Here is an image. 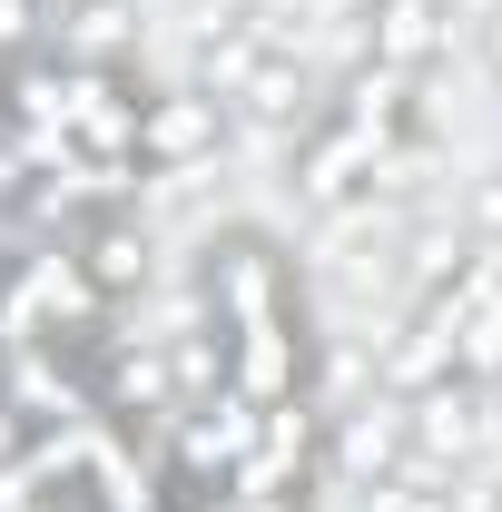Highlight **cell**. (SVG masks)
<instances>
[{"instance_id": "cell-1", "label": "cell", "mask_w": 502, "mask_h": 512, "mask_svg": "<svg viewBox=\"0 0 502 512\" xmlns=\"http://www.w3.org/2000/svg\"><path fill=\"white\" fill-rule=\"evenodd\" d=\"M404 434L443 473H483V463H502V394L473 375H434L424 394H404Z\"/></svg>"}, {"instance_id": "cell-2", "label": "cell", "mask_w": 502, "mask_h": 512, "mask_svg": "<svg viewBox=\"0 0 502 512\" xmlns=\"http://www.w3.org/2000/svg\"><path fill=\"white\" fill-rule=\"evenodd\" d=\"M227 148V109L207 99V89H158V99H138V158L148 168H207Z\"/></svg>"}, {"instance_id": "cell-3", "label": "cell", "mask_w": 502, "mask_h": 512, "mask_svg": "<svg viewBox=\"0 0 502 512\" xmlns=\"http://www.w3.org/2000/svg\"><path fill=\"white\" fill-rule=\"evenodd\" d=\"M315 79L296 50H266V60L237 79V99H227V128H247V138H286V128H306L315 119Z\"/></svg>"}, {"instance_id": "cell-4", "label": "cell", "mask_w": 502, "mask_h": 512, "mask_svg": "<svg viewBox=\"0 0 502 512\" xmlns=\"http://www.w3.org/2000/svg\"><path fill=\"white\" fill-rule=\"evenodd\" d=\"M404 453H414V434H404V394L375 384V394H355V404L335 414V473H345V483H384Z\"/></svg>"}, {"instance_id": "cell-5", "label": "cell", "mask_w": 502, "mask_h": 512, "mask_svg": "<svg viewBox=\"0 0 502 512\" xmlns=\"http://www.w3.org/2000/svg\"><path fill=\"white\" fill-rule=\"evenodd\" d=\"M207 306H217L227 325H276V306H286L276 256L256 247V237H227V247L207 256Z\"/></svg>"}, {"instance_id": "cell-6", "label": "cell", "mask_w": 502, "mask_h": 512, "mask_svg": "<svg viewBox=\"0 0 502 512\" xmlns=\"http://www.w3.org/2000/svg\"><path fill=\"white\" fill-rule=\"evenodd\" d=\"M463 256H473L463 217H453V207H414V217H404V237H394V296H404V306H414V296H434Z\"/></svg>"}, {"instance_id": "cell-7", "label": "cell", "mask_w": 502, "mask_h": 512, "mask_svg": "<svg viewBox=\"0 0 502 512\" xmlns=\"http://www.w3.org/2000/svg\"><path fill=\"white\" fill-rule=\"evenodd\" d=\"M443 40H453L443 0H375L365 10V60H384V69H434Z\"/></svg>"}, {"instance_id": "cell-8", "label": "cell", "mask_w": 502, "mask_h": 512, "mask_svg": "<svg viewBox=\"0 0 502 512\" xmlns=\"http://www.w3.org/2000/svg\"><path fill=\"white\" fill-rule=\"evenodd\" d=\"M79 276H89L99 296H119V286H148V227H99Z\"/></svg>"}, {"instance_id": "cell-9", "label": "cell", "mask_w": 502, "mask_h": 512, "mask_svg": "<svg viewBox=\"0 0 502 512\" xmlns=\"http://www.w3.org/2000/svg\"><path fill=\"white\" fill-rule=\"evenodd\" d=\"M256 414L266 404H247V394H227L207 424H188V463H247V444H256Z\"/></svg>"}, {"instance_id": "cell-10", "label": "cell", "mask_w": 502, "mask_h": 512, "mask_svg": "<svg viewBox=\"0 0 502 512\" xmlns=\"http://www.w3.org/2000/svg\"><path fill=\"white\" fill-rule=\"evenodd\" d=\"M453 375H473V384H502V286L463 316V335H453Z\"/></svg>"}, {"instance_id": "cell-11", "label": "cell", "mask_w": 502, "mask_h": 512, "mask_svg": "<svg viewBox=\"0 0 502 512\" xmlns=\"http://www.w3.org/2000/svg\"><path fill=\"white\" fill-rule=\"evenodd\" d=\"M453 217H463L473 247H502V158H483V168L463 178V207H453Z\"/></svg>"}, {"instance_id": "cell-12", "label": "cell", "mask_w": 502, "mask_h": 512, "mask_svg": "<svg viewBox=\"0 0 502 512\" xmlns=\"http://www.w3.org/2000/svg\"><path fill=\"white\" fill-rule=\"evenodd\" d=\"M355 512H453L443 493H414V483H355Z\"/></svg>"}, {"instance_id": "cell-13", "label": "cell", "mask_w": 502, "mask_h": 512, "mask_svg": "<svg viewBox=\"0 0 502 512\" xmlns=\"http://www.w3.org/2000/svg\"><path fill=\"white\" fill-rule=\"evenodd\" d=\"M40 40V0H0V50H30Z\"/></svg>"}, {"instance_id": "cell-14", "label": "cell", "mask_w": 502, "mask_h": 512, "mask_svg": "<svg viewBox=\"0 0 502 512\" xmlns=\"http://www.w3.org/2000/svg\"><path fill=\"white\" fill-rule=\"evenodd\" d=\"M483 69H493V89H502V0L483 10Z\"/></svg>"}, {"instance_id": "cell-15", "label": "cell", "mask_w": 502, "mask_h": 512, "mask_svg": "<svg viewBox=\"0 0 502 512\" xmlns=\"http://www.w3.org/2000/svg\"><path fill=\"white\" fill-rule=\"evenodd\" d=\"M10 444H20V424H10V394H0V463H10Z\"/></svg>"}]
</instances>
